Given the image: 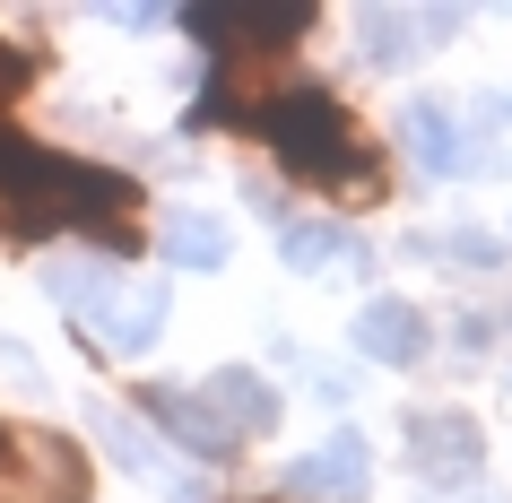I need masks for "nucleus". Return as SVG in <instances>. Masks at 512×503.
Returning <instances> with one entry per match:
<instances>
[{"instance_id":"obj_6","label":"nucleus","mask_w":512,"mask_h":503,"mask_svg":"<svg viewBox=\"0 0 512 503\" xmlns=\"http://www.w3.org/2000/svg\"><path fill=\"white\" fill-rule=\"evenodd\" d=\"M365 486H374L365 434H330L322 451H304L296 469H287V495L296 503H365Z\"/></svg>"},{"instance_id":"obj_14","label":"nucleus","mask_w":512,"mask_h":503,"mask_svg":"<svg viewBox=\"0 0 512 503\" xmlns=\"http://www.w3.org/2000/svg\"><path fill=\"white\" fill-rule=\"evenodd\" d=\"M278 243H287V261L296 269H330V261H356V243L330 226V217H287L278 226Z\"/></svg>"},{"instance_id":"obj_7","label":"nucleus","mask_w":512,"mask_h":503,"mask_svg":"<svg viewBox=\"0 0 512 503\" xmlns=\"http://www.w3.org/2000/svg\"><path fill=\"white\" fill-rule=\"evenodd\" d=\"M200 399H209V417H217V434H226V443H261V434L278 425V391H270L252 365L209 373V391H200Z\"/></svg>"},{"instance_id":"obj_15","label":"nucleus","mask_w":512,"mask_h":503,"mask_svg":"<svg viewBox=\"0 0 512 503\" xmlns=\"http://www.w3.org/2000/svg\"><path fill=\"white\" fill-rule=\"evenodd\" d=\"M96 443H105V451H113V460H122L131 477H165L157 443H148V434H139V425L122 417V408H96Z\"/></svg>"},{"instance_id":"obj_8","label":"nucleus","mask_w":512,"mask_h":503,"mask_svg":"<svg viewBox=\"0 0 512 503\" xmlns=\"http://www.w3.org/2000/svg\"><path fill=\"white\" fill-rule=\"evenodd\" d=\"M452 27H460L452 9H417V18H400V9H365V18H356V35H365V61H374V70H408V61H417V44H443Z\"/></svg>"},{"instance_id":"obj_10","label":"nucleus","mask_w":512,"mask_h":503,"mask_svg":"<svg viewBox=\"0 0 512 503\" xmlns=\"http://www.w3.org/2000/svg\"><path fill=\"white\" fill-rule=\"evenodd\" d=\"M304 27H313V9H191V35H209V44H261V53H287Z\"/></svg>"},{"instance_id":"obj_5","label":"nucleus","mask_w":512,"mask_h":503,"mask_svg":"<svg viewBox=\"0 0 512 503\" xmlns=\"http://www.w3.org/2000/svg\"><path fill=\"white\" fill-rule=\"evenodd\" d=\"M408 451H417V469L434 477V486H469V477L486 469V434L469 408H417L408 417Z\"/></svg>"},{"instance_id":"obj_1","label":"nucleus","mask_w":512,"mask_h":503,"mask_svg":"<svg viewBox=\"0 0 512 503\" xmlns=\"http://www.w3.org/2000/svg\"><path fill=\"white\" fill-rule=\"evenodd\" d=\"M261 139H270L278 157H287V174H304V183L339 191V200H382V165H374V148H365V131H356L330 96H313V87H304L287 113H270Z\"/></svg>"},{"instance_id":"obj_2","label":"nucleus","mask_w":512,"mask_h":503,"mask_svg":"<svg viewBox=\"0 0 512 503\" xmlns=\"http://www.w3.org/2000/svg\"><path fill=\"white\" fill-rule=\"evenodd\" d=\"M53 295L79 313L87 347L105 356H148L165 339V287L157 278H122V269H53Z\"/></svg>"},{"instance_id":"obj_11","label":"nucleus","mask_w":512,"mask_h":503,"mask_svg":"<svg viewBox=\"0 0 512 503\" xmlns=\"http://www.w3.org/2000/svg\"><path fill=\"white\" fill-rule=\"evenodd\" d=\"M356 347H365L374 365H417V356H426V313L400 304V295H382V304L356 313Z\"/></svg>"},{"instance_id":"obj_9","label":"nucleus","mask_w":512,"mask_h":503,"mask_svg":"<svg viewBox=\"0 0 512 503\" xmlns=\"http://www.w3.org/2000/svg\"><path fill=\"white\" fill-rule=\"evenodd\" d=\"M400 131H408V148H417L426 174H469V165H478V139L460 131V113L434 105V96H417V105L400 113Z\"/></svg>"},{"instance_id":"obj_13","label":"nucleus","mask_w":512,"mask_h":503,"mask_svg":"<svg viewBox=\"0 0 512 503\" xmlns=\"http://www.w3.org/2000/svg\"><path fill=\"white\" fill-rule=\"evenodd\" d=\"M148 417L174 425V434H183L191 451H209V460H226V451H235L226 434H217V417H209V399H200V391H148Z\"/></svg>"},{"instance_id":"obj_12","label":"nucleus","mask_w":512,"mask_h":503,"mask_svg":"<svg viewBox=\"0 0 512 503\" xmlns=\"http://www.w3.org/2000/svg\"><path fill=\"white\" fill-rule=\"evenodd\" d=\"M157 243H165V261H174V269H226V252H235V235H226L209 209H165Z\"/></svg>"},{"instance_id":"obj_4","label":"nucleus","mask_w":512,"mask_h":503,"mask_svg":"<svg viewBox=\"0 0 512 503\" xmlns=\"http://www.w3.org/2000/svg\"><path fill=\"white\" fill-rule=\"evenodd\" d=\"M304 96V79H296V61L287 53H243V61H226L217 70V96H209V113H235V122H270V113H287Z\"/></svg>"},{"instance_id":"obj_3","label":"nucleus","mask_w":512,"mask_h":503,"mask_svg":"<svg viewBox=\"0 0 512 503\" xmlns=\"http://www.w3.org/2000/svg\"><path fill=\"white\" fill-rule=\"evenodd\" d=\"M0 503H87V460L53 425H0Z\"/></svg>"},{"instance_id":"obj_16","label":"nucleus","mask_w":512,"mask_h":503,"mask_svg":"<svg viewBox=\"0 0 512 503\" xmlns=\"http://www.w3.org/2000/svg\"><path fill=\"white\" fill-rule=\"evenodd\" d=\"M27 70H35V61H18L9 44H0V96H18V87H27Z\"/></svg>"}]
</instances>
